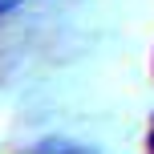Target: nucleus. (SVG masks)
<instances>
[{
    "instance_id": "f257e3e1",
    "label": "nucleus",
    "mask_w": 154,
    "mask_h": 154,
    "mask_svg": "<svg viewBox=\"0 0 154 154\" xmlns=\"http://www.w3.org/2000/svg\"><path fill=\"white\" fill-rule=\"evenodd\" d=\"M32 154H93V150L81 146V142H69V138H49V142H41Z\"/></svg>"
},
{
    "instance_id": "7ed1b4c3",
    "label": "nucleus",
    "mask_w": 154,
    "mask_h": 154,
    "mask_svg": "<svg viewBox=\"0 0 154 154\" xmlns=\"http://www.w3.org/2000/svg\"><path fill=\"white\" fill-rule=\"evenodd\" d=\"M146 154H154V114H150V126H146Z\"/></svg>"
},
{
    "instance_id": "20e7f679",
    "label": "nucleus",
    "mask_w": 154,
    "mask_h": 154,
    "mask_svg": "<svg viewBox=\"0 0 154 154\" xmlns=\"http://www.w3.org/2000/svg\"><path fill=\"white\" fill-rule=\"evenodd\" d=\"M150 69H154V57H150Z\"/></svg>"
},
{
    "instance_id": "f03ea898",
    "label": "nucleus",
    "mask_w": 154,
    "mask_h": 154,
    "mask_svg": "<svg viewBox=\"0 0 154 154\" xmlns=\"http://www.w3.org/2000/svg\"><path fill=\"white\" fill-rule=\"evenodd\" d=\"M24 0H0V16H8V12H16Z\"/></svg>"
}]
</instances>
